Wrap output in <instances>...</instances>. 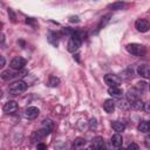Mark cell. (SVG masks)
I'll return each instance as SVG.
<instances>
[{
  "mask_svg": "<svg viewBox=\"0 0 150 150\" xmlns=\"http://www.w3.org/2000/svg\"><path fill=\"white\" fill-rule=\"evenodd\" d=\"M81 43H82V40H81V36L79 35V33H73L69 38V41H68V50L70 53H74L76 52L80 47H81Z\"/></svg>",
  "mask_w": 150,
  "mask_h": 150,
  "instance_id": "1",
  "label": "cell"
},
{
  "mask_svg": "<svg viewBox=\"0 0 150 150\" xmlns=\"http://www.w3.org/2000/svg\"><path fill=\"white\" fill-rule=\"evenodd\" d=\"M125 49L128 53L135 56H143L145 54V47L139 43H129L125 46Z\"/></svg>",
  "mask_w": 150,
  "mask_h": 150,
  "instance_id": "2",
  "label": "cell"
},
{
  "mask_svg": "<svg viewBox=\"0 0 150 150\" xmlns=\"http://www.w3.org/2000/svg\"><path fill=\"white\" fill-rule=\"evenodd\" d=\"M26 89H27V84L23 81H15L12 84H9V87H8V91L12 95H19V94L23 93Z\"/></svg>",
  "mask_w": 150,
  "mask_h": 150,
  "instance_id": "3",
  "label": "cell"
},
{
  "mask_svg": "<svg viewBox=\"0 0 150 150\" xmlns=\"http://www.w3.org/2000/svg\"><path fill=\"white\" fill-rule=\"evenodd\" d=\"M104 82L109 86V88H111V87H120V84H121V79H120L117 75L107 74V75L104 76Z\"/></svg>",
  "mask_w": 150,
  "mask_h": 150,
  "instance_id": "4",
  "label": "cell"
},
{
  "mask_svg": "<svg viewBox=\"0 0 150 150\" xmlns=\"http://www.w3.org/2000/svg\"><path fill=\"white\" fill-rule=\"evenodd\" d=\"M135 27H136V29L138 32L145 33V32H148L150 29V22L146 19H138L135 22Z\"/></svg>",
  "mask_w": 150,
  "mask_h": 150,
  "instance_id": "5",
  "label": "cell"
},
{
  "mask_svg": "<svg viewBox=\"0 0 150 150\" xmlns=\"http://www.w3.org/2000/svg\"><path fill=\"white\" fill-rule=\"evenodd\" d=\"M26 66V60L22 56H15L11 61V68L14 70H21Z\"/></svg>",
  "mask_w": 150,
  "mask_h": 150,
  "instance_id": "6",
  "label": "cell"
},
{
  "mask_svg": "<svg viewBox=\"0 0 150 150\" xmlns=\"http://www.w3.org/2000/svg\"><path fill=\"white\" fill-rule=\"evenodd\" d=\"M4 112L6 114H14L18 110V103L15 101H7L2 107Z\"/></svg>",
  "mask_w": 150,
  "mask_h": 150,
  "instance_id": "7",
  "label": "cell"
},
{
  "mask_svg": "<svg viewBox=\"0 0 150 150\" xmlns=\"http://www.w3.org/2000/svg\"><path fill=\"white\" fill-rule=\"evenodd\" d=\"M40 114V110L36 108V107H28L26 110H25V117L28 118V120H34L39 116Z\"/></svg>",
  "mask_w": 150,
  "mask_h": 150,
  "instance_id": "8",
  "label": "cell"
},
{
  "mask_svg": "<svg viewBox=\"0 0 150 150\" xmlns=\"http://www.w3.org/2000/svg\"><path fill=\"white\" fill-rule=\"evenodd\" d=\"M137 74L144 79L150 80V67L146 64H141L137 67Z\"/></svg>",
  "mask_w": 150,
  "mask_h": 150,
  "instance_id": "9",
  "label": "cell"
},
{
  "mask_svg": "<svg viewBox=\"0 0 150 150\" xmlns=\"http://www.w3.org/2000/svg\"><path fill=\"white\" fill-rule=\"evenodd\" d=\"M48 135V132L45 130V129H41V130H38V131H34L33 135H32V141L33 142H36V141H40L42 139L43 137H46Z\"/></svg>",
  "mask_w": 150,
  "mask_h": 150,
  "instance_id": "10",
  "label": "cell"
},
{
  "mask_svg": "<svg viewBox=\"0 0 150 150\" xmlns=\"http://www.w3.org/2000/svg\"><path fill=\"white\" fill-rule=\"evenodd\" d=\"M111 144L114 145V146H116V148H120L121 145H122V143H123V137H122V135L121 134H118V132H116L115 135H112L111 136Z\"/></svg>",
  "mask_w": 150,
  "mask_h": 150,
  "instance_id": "11",
  "label": "cell"
},
{
  "mask_svg": "<svg viewBox=\"0 0 150 150\" xmlns=\"http://www.w3.org/2000/svg\"><path fill=\"white\" fill-rule=\"evenodd\" d=\"M103 109H104L108 114H111V112L115 110V102H114L111 98L105 100L104 103H103Z\"/></svg>",
  "mask_w": 150,
  "mask_h": 150,
  "instance_id": "12",
  "label": "cell"
},
{
  "mask_svg": "<svg viewBox=\"0 0 150 150\" xmlns=\"http://www.w3.org/2000/svg\"><path fill=\"white\" fill-rule=\"evenodd\" d=\"M108 94L112 97H121L123 95V91L120 87H111L108 89Z\"/></svg>",
  "mask_w": 150,
  "mask_h": 150,
  "instance_id": "13",
  "label": "cell"
},
{
  "mask_svg": "<svg viewBox=\"0 0 150 150\" xmlns=\"http://www.w3.org/2000/svg\"><path fill=\"white\" fill-rule=\"evenodd\" d=\"M111 128H112L115 131H117V132L120 134L121 131H124L125 125H124V123H123V122H120V121H114V122H111Z\"/></svg>",
  "mask_w": 150,
  "mask_h": 150,
  "instance_id": "14",
  "label": "cell"
},
{
  "mask_svg": "<svg viewBox=\"0 0 150 150\" xmlns=\"http://www.w3.org/2000/svg\"><path fill=\"white\" fill-rule=\"evenodd\" d=\"M15 76H18V73H14V71H12L9 69L8 70H4L1 73V79L5 80V81H8V80H11V79H13Z\"/></svg>",
  "mask_w": 150,
  "mask_h": 150,
  "instance_id": "15",
  "label": "cell"
},
{
  "mask_svg": "<svg viewBox=\"0 0 150 150\" xmlns=\"http://www.w3.org/2000/svg\"><path fill=\"white\" fill-rule=\"evenodd\" d=\"M84 145H86V139L82 138V137H77V138H75L74 142H73V148H74V149H81V148L84 146Z\"/></svg>",
  "mask_w": 150,
  "mask_h": 150,
  "instance_id": "16",
  "label": "cell"
},
{
  "mask_svg": "<svg viewBox=\"0 0 150 150\" xmlns=\"http://www.w3.org/2000/svg\"><path fill=\"white\" fill-rule=\"evenodd\" d=\"M137 129H138V131H141V132H148V131L150 130V122H148V121L141 122V123L138 124Z\"/></svg>",
  "mask_w": 150,
  "mask_h": 150,
  "instance_id": "17",
  "label": "cell"
},
{
  "mask_svg": "<svg viewBox=\"0 0 150 150\" xmlns=\"http://www.w3.org/2000/svg\"><path fill=\"white\" fill-rule=\"evenodd\" d=\"M130 105H131L134 109H136V110H142V109H144V103H143L139 98H137L136 101L131 102V103H130Z\"/></svg>",
  "mask_w": 150,
  "mask_h": 150,
  "instance_id": "18",
  "label": "cell"
},
{
  "mask_svg": "<svg viewBox=\"0 0 150 150\" xmlns=\"http://www.w3.org/2000/svg\"><path fill=\"white\" fill-rule=\"evenodd\" d=\"M42 129H45L49 134L52 131V129H53V122L50 120H45L43 123H42Z\"/></svg>",
  "mask_w": 150,
  "mask_h": 150,
  "instance_id": "19",
  "label": "cell"
},
{
  "mask_svg": "<svg viewBox=\"0 0 150 150\" xmlns=\"http://www.w3.org/2000/svg\"><path fill=\"white\" fill-rule=\"evenodd\" d=\"M124 2H112V4H110L108 7L110 8V9H112V11H118V9H122L123 7H124Z\"/></svg>",
  "mask_w": 150,
  "mask_h": 150,
  "instance_id": "20",
  "label": "cell"
},
{
  "mask_svg": "<svg viewBox=\"0 0 150 150\" xmlns=\"http://www.w3.org/2000/svg\"><path fill=\"white\" fill-rule=\"evenodd\" d=\"M110 16H111L110 14H107V15H104V16L101 18V21H100V25H98V29H101L102 27H104L107 25V22H109Z\"/></svg>",
  "mask_w": 150,
  "mask_h": 150,
  "instance_id": "21",
  "label": "cell"
},
{
  "mask_svg": "<svg viewBox=\"0 0 150 150\" xmlns=\"http://www.w3.org/2000/svg\"><path fill=\"white\" fill-rule=\"evenodd\" d=\"M48 40H49V42L53 43L54 46H57V36H56V34H55L54 32H50V33H49Z\"/></svg>",
  "mask_w": 150,
  "mask_h": 150,
  "instance_id": "22",
  "label": "cell"
},
{
  "mask_svg": "<svg viewBox=\"0 0 150 150\" xmlns=\"http://www.w3.org/2000/svg\"><path fill=\"white\" fill-rule=\"evenodd\" d=\"M49 84H50L52 87H56V86L60 84V80H59L56 76H50V77H49Z\"/></svg>",
  "mask_w": 150,
  "mask_h": 150,
  "instance_id": "23",
  "label": "cell"
},
{
  "mask_svg": "<svg viewBox=\"0 0 150 150\" xmlns=\"http://www.w3.org/2000/svg\"><path fill=\"white\" fill-rule=\"evenodd\" d=\"M104 144V142H103V138L102 137H96L95 139H94V145H95V148H98V146H101V145H103Z\"/></svg>",
  "mask_w": 150,
  "mask_h": 150,
  "instance_id": "24",
  "label": "cell"
},
{
  "mask_svg": "<svg viewBox=\"0 0 150 150\" xmlns=\"http://www.w3.org/2000/svg\"><path fill=\"white\" fill-rule=\"evenodd\" d=\"M96 128H97V121H96L95 118H90V120H89V129L94 130V129H96Z\"/></svg>",
  "mask_w": 150,
  "mask_h": 150,
  "instance_id": "25",
  "label": "cell"
},
{
  "mask_svg": "<svg viewBox=\"0 0 150 150\" xmlns=\"http://www.w3.org/2000/svg\"><path fill=\"white\" fill-rule=\"evenodd\" d=\"M144 145H145L148 149H150V135H146V136L144 137Z\"/></svg>",
  "mask_w": 150,
  "mask_h": 150,
  "instance_id": "26",
  "label": "cell"
},
{
  "mask_svg": "<svg viewBox=\"0 0 150 150\" xmlns=\"http://www.w3.org/2000/svg\"><path fill=\"white\" fill-rule=\"evenodd\" d=\"M127 150H139V148H138V145L136 143H130Z\"/></svg>",
  "mask_w": 150,
  "mask_h": 150,
  "instance_id": "27",
  "label": "cell"
},
{
  "mask_svg": "<svg viewBox=\"0 0 150 150\" xmlns=\"http://www.w3.org/2000/svg\"><path fill=\"white\" fill-rule=\"evenodd\" d=\"M38 150H47V148H46V145L43 143H39L38 144Z\"/></svg>",
  "mask_w": 150,
  "mask_h": 150,
  "instance_id": "28",
  "label": "cell"
},
{
  "mask_svg": "<svg viewBox=\"0 0 150 150\" xmlns=\"http://www.w3.org/2000/svg\"><path fill=\"white\" fill-rule=\"evenodd\" d=\"M8 14L11 15V18H12V21H15V15H14V13L12 12V9H9V11H8Z\"/></svg>",
  "mask_w": 150,
  "mask_h": 150,
  "instance_id": "29",
  "label": "cell"
},
{
  "mask_svg": "<svg viewBox=\"0 0 150 150\" xmlns=\"http://www.w3.org/2000/svg\"><path fill=\"white\" fill-rule=\"evenodd\" d=\"M144 110H145V111H148V112L150 111V102L144 104Z\"/></svg>",
  "mask_w": 150,
  "mask_h": 150,
  "instance_id": "30",
  "label": "cell"
},
{
  "mask_svg": "<svg viewBox=\"0 0 150 150\" xmlns=\"http://www.w3.org/2000/svg\"><path fill=\"white\" fill-rule=\"evenodd\" d=\"M0 59H1V66H0V67H4V66H5V62H6V61H5V57H4V56H0Z\"/></svg>",
  "mask_w": 150,
  "mask_h": 150,
  "instance_id": "31",
  "label": "cell"
},
{
  "mask_svg": "<svg viewBox=\"0 0 150 150\" xmlns=\"http://www.w3.org/2000/svg\"><path fill=\"white\" fill-rule=\"evenodd\" d=\"M96 150H107V148H105V146H104V144H103V145H101V146L96 148Z\"/></svg>",
  "mask_w": 150,
  "mask_h": 150,
  "instance_id": "32",
  "label": "cell"
},
{
  "mask_svg": "<svg viewBox=\"0 0 150 150\" xmlns=\"http://www.w3.org/2000/svg\"><path fill=\"white\" fill-rule=\"evenodd\" d=\"M117 150H127V149H124L123 146H120V148H117Z\"/></svg>",
  "mask_w": 150,
  "mask_h": 150,
  "instance_id": "33",
  "label": "cell"
},
{
  "mask_svg": "<svg viewBox=\"0 0 150 150\" xmlns=\"http://www.w3.org/2000/svg\"><path fill=\"white\" fill-rule=\"evenodd\" d=\"M149 89H150V84H149Z\"/></svg>",
  "mask_w": 150,
  "mask_h": 150,
  "instance_id": "34",
  "label": "cell"
}]
</instances>
